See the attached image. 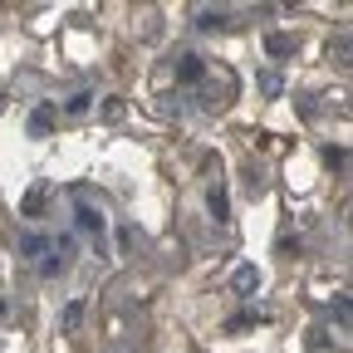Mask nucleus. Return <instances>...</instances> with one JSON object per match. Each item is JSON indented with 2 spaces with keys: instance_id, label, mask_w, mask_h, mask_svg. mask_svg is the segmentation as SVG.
<instances>
[{
  "instance_id": "nucleus-1",
  "label": "nucleus",
  "mask_w": 353,
  "mask_h": 353,
  "mask_svg": "<svg viewBox=\"0 0 353 353\" xmlns=\"http://www.w3.org/2000/svg\"><path fill=\"white\" fill-rule=\"evenodd\" d=\"M201 74H206V64H201L196 54H182V59H176V79H182V83H201Z\"/></svg>"
},
{
  "instance_id": "nucleus-4",
  "label": "nucleus",
  "mask_w": 353,
  "mask_h": 353,
  "mask_svg": "<svg viewBox=\"0 0 353 353\" xmlns=\"http://www.w3.org/2000/svg\"><path fill=\"white\" fill-rule=\"evenodd\" d=\"M265 50H270V54H290L294 39H290V34H270V39H265Z\"/></svg>"
},
{
  "instance_id": "nucleus-3",
  "label": "nucleus",
  "mask_w": 353,
  "mask_h": 353,
  "mask_svg": "<svg viewBox=\"0 0 353 353\" xmlns=\"http://www.w3.org/2000/svg\"><path fill=\"white\" fill-rule=\"evenodd\" d=\"M79 226H83V231H103V216H99L94 206H79Z\"/></svg>"
},
{
  "instance_id": "nucleus-6",
  "label": "nucleus",
  "mask_w": 353,
  "mask_h": 353,
  "mask_svg": "<svg viewBox=\"0 0 353 353\" xmlns=\"http://www.w3.org/2000/svg\"><path fill=\"white\" fill-rule=\"evenodd\" d=\"M30 132H34V138H44V132H50V108H39V113L30 118Z\"/></svg>"
},
{
  "instance_id": "nucleus-10",
  "label": "nucleus",
  "mask_w": 353,
  "mask_h": 353,
  "mask_svg": "<svg viewBox=\"0 0 353 353\" xmlns=\"http://www.w3.org/2000/svg\"><path fill=\"white\" fill-rule=\"evenodd\" d=\"M201 30H216V25H226V15H211V10H201V20H196Z\"/></svg>"
},
{
  "instance_id": "nucleus-9",
  "label": "nucleus",
  "mask_w": 353,
  "mask_h": 353,
  "mask_svg": "<svg viewBox=\"0 0 353 353\" xmlns=\"http://www.w3.org/2000/svg\"><path fill=\"white\" fill-rule=\"evenodd\" d=\"M39 211H44V192H39V187H34V192H30V196H25V216H39Z\"/></svg>"
},
{
  "instance_id": "nucleus-5",
  "label": "nucleus",
  "mask_w": 353,
  "mask_h": 353,
  "mask_svg": "<svg viewBox=\"0 0 353 353\" xmlns=\"http://www.w3.org/2000/svg\"><path fill=\"white\" fill-rule=\"evenodd\" d=\"M206 201H211V211H216V221H226V211H231V201H226V192H221V187H216V192H211Z\"/></svg>"
},
{
  "instance_id": "nucleus-7",
  "label": "nucleus",
  "mask_w": 353,
  "mask_h": 353,
  "mask_svg": "<svg viewBox=\"0 0 353 353\" xmlns=\"http://www.w3.org/2000/svg\"><path fill=\"white\" fill-rule=\"evenodd\" d=\"M79 324H83V304L74 299V304L64 309V329H79Z\"/></svg>"
},
{
  "instance_id": "nucleus-2",
  "label": "nucleus",
  "mask_w": 353,
  "mask_h": 353,
  "mask_svg": "<svg viewBox=\"0 0 353 353\" xmlns=\"http://www.w3.org/2000/svg\"><path fill=\"white\" fill-rule=\"evenodd\" d=\"M231 285H236V294H250V290H260V270L255 265H241V270L231 275Z\"/></svg>"
},
{
  "instance_id": "nucleus-11",
  "label": "nucleus",
  "mask_w": 353,
  "mask_h": 353,
  "mask_svg": "<svg viewBox=\"0 0 353 353\" xmlns=\"http://www.w3.org/2000/svg\"><path fill=\"white\" fill-rule=\"evenodd\" d=\"M0 319H6V299H0Z\"/></svg>"
},
{
  "instance_id": "nucleus-8",
  "label": "nucleus",
  "mask_w": 353,
  "mask_h": 353,
  "mask_svg": "<svg viewBox=\"0 0 353 353\" xmlns=\"http://www.w3.org/2000/svg\"><path fill=\"white\" fill-rule=\"evenodd\" d=\"M44 245H50L44 236H25V241H20V250H25V255H44Z\"/></svg>"
}]
</instances>
